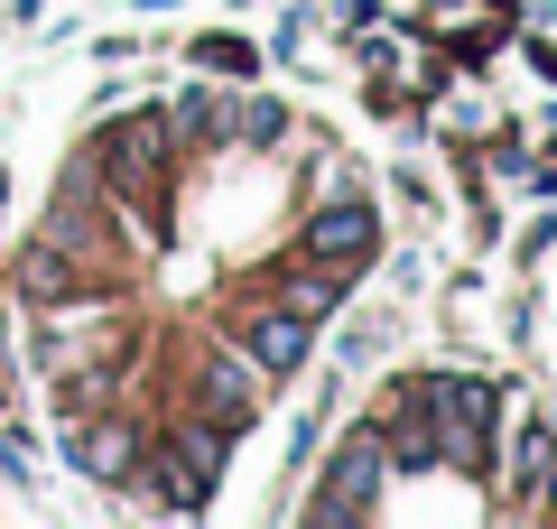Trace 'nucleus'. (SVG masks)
Segmentation results:
<instances>
[{
  "mask_svg": "<svg viewBox=\"0 0 557 529\" xmlns=\"http://www.w3.org/2000/svg\"><path fill=\"white\" fill-rule=\"evenodd\" d=\"M307 260L335 279H354L362 260H372V214L362 205H325V214H307Z\"/></svg>",
  "mask_w": 557,
  "mask_h": 529,
  "instance_id": "obj_3",
  "label": "nucleus"
},
{
  "mask_svg": "<svg viewBox=\"0 0 557 529\" xmlns=\"http://www.w3.org/2000/svg\"><path fill=\"white\" fill-rule=\"evenodd\" d=\"M391 473V436L362 418L354 436L335 446V465H325V492H317V520H354V510H372V483Z\"/></svg>",
  "mask_w": 557,
  "mask_h": 529,
  "instance_id": "obj_2",
  "label": "nucleus"
},
{
  "mask_svg": "<svg viewBox=\"0 0 557 529\" xmlns=\"http://www.w3.org/2000/svg\"><path fill=\"white\" fill-rule=\"evenodd\" d=\"M20 288L38 297V307H65V297H84V270H75V251H65V242H28L20 251Z\"/></svg>",
  "mask_w": 557,
  "mask_h": 529,
  "instance_id": "obj_6",
  "label": "nucleus"
},
{
  "mask_svg": "<svg viewBox=\"0 0 557 529\" xmlns=\"http://www.w3.org/2000/svg\"><path fill=\"white\" fill-rule=\"evenodd\" d=\"M102 168H112V196L139 205L149 223H168V121L159 112H131L112 139H102Z\"/></svg>",
  "mask_w": 557,
  "mask_h": 529,
  "instance_id": "obj_1",
  "label": "nucleus"
},
{
  "mask_svg": "<svg viewBox=\"0 0 557 529\" xmlns=\"http://www.w3.org/2000/svg\"><path fill=\"white\" fill-rule=\"evenodd\" d=\"M242 353H251V372L288 381V372H298V362H307V316H288V307L251 316V325H242Z\"/></svg>",
  "mask_w": 557,
  "mask_h": 529,
  "instance_id": "obj_5",
  "label": "nucleus"
},
{
  "mask_svg": "<svg viewBox=\"0 0 557 529\" xmlns=\"http://www.w3.org/2000/svg\"><path fill=\"white\" fill-rule=\"evenodd\" d=\"M177 121H186L196 139H223V131H233V102H214V94H186V102H177Z\"/></svg>",
  "mask_w": 557,
  "mask_h": 529,
  "instance_id": "obj_9",
  "label": "nucleus"
},
{
  "mask_svg": "<svg viewBox=\"0 0 557 529\" xmlns=\"http://www.w3.org/2000/svg\"><path fill=\"white\" fill-rule=\"evenodd\" d=\"M75 465L112 483V473H131V465H139V436H131V428H112V418H102V428H75Z\"/></svg>",
  "mask_w": 557,
  "mask_h": 529,
  "instance_id": "obj_7",
  "label": "nucleus"
},
{
  "mask_svg": "<svg viewBox=\"0 0 557 529\" xmlns=\"http://www.w3.org/2000/svg\"><path fill=\"white\" fill-rule=\"evenodd\" d=\"M196 57H205V65H214V75H251V47H242V38H205V47H196Z\"/></svg>",
  "mask_w": 557,
  "mask_h": 529,
  "instance_id": "obj_10",
  "label": "nucleus"
},
{
  "mask_svg": "<svg viewBox=\"0 0 557 529\" xmlns=\"http://www.w3.org/2000/svg\"><path fill=\"white\" fill-rule=\"evenodd\" d=\"M196 372H205V418H214L223 436H233V428H251V399H260L251 353H205Z\"/></svg>",
  "mask_w": 557,
  "mask_h": 529,
  "instance_id": "obj_4",
  "label": "nucleus"
},
{
  "mask_svg": "<svg viewBox=\"0 0 557 529\" xmlns=\"http://www.w3.org/2000/svg\"><path fill=\"white\" fill-rule=\"evenodd\" d=\"M335 297H344L335 270H288V279H278V307H288V316H325Z\"/></svg>",
  "mask_w": 557,
  "mask_h": 529,
  "instance_id": "obj_8",
  "label": "nucleus"
}]
</instances>
